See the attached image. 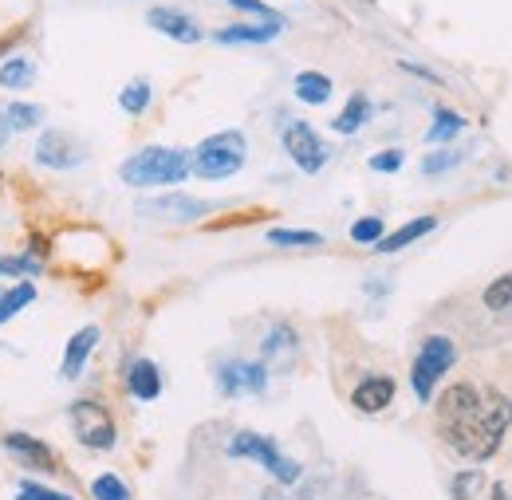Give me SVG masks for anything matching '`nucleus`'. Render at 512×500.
I'll use <instances>...</instances> for the list:
<instances>
[{"label":"nucleus","mask_w":512,"mask_h":500,"mask_svg":"<svg viewBox=\"0 0 512 500\" xmlns=\"http://www.w3.org/2000/svg\"><path fill=\"white\" fill-rule=\"evenodd\" d=\"M461 130H465V115H457V111H449V107H438L426 142H438V146H442V142H449V138H457Z\"/></svg>","instance_id":"25"},{"label":"nucleus","mask_w":512,"mask_h":500,"mask_svg":"<svg viewBox=\"0 0 512 500\" xmlns=\"http://www.w3.org/2000/svg\"><path fill=\"white\" fill-rule=\"evenodd\" d=\"M292 87H296V99L308 103V107H320V103L331 99V79L323 71H300Z\"/></svg>","instance_id":"21"},{"label":"nucleus","mask_w":512,"mask_h":500,"mask_svg":"<svg viewBox=\"0 0 512 500\" xmlns=\"http://www.w3.org/2000/svg\"><path fill=\"white\" fill-rule=\"evenodd\" d=\"M127 390L138 402H154L162 394V371L154 359H134L127 367Z\"/></svg>","instance_id":"17"},{"label":"nucleus","mask_w":512,"mask_h":500,"mask_svg":"<svg viewBox=\"0 0 512 500\" xmlns=\"http://www.w3.org/2000/svg\"><path fill=\"white\" fill-rule=\"evenodd\" d=\"M512 426V402L501 394H481L473 382H453L438 398V434L453 453L485 461L501 449Z\"/></svg>","instance_id":"1"},{"label":"nucleus","mask_w":512,"mask_h":500,"mask_svg":"<svg viewBox=\"0 0 512 500\" xmlns=\"http://www.w3.org/2000/svg\"><path fill=\"white\" fill-rule=\"evenodd\" d=\"M0 123L8 134H20V130H36V126H44V107L40 103H8L4 111H0Z\"/></svg>","instance_id":"19"},{"label":"nucleus","mask_w":512,"mask_h":500,"mask_svg":"<svg viewBox=\"0 0 512 500\" xmlns=\"http://www.w3.org/2000/svg\"><path fill=\"white\" fill-rule=\"evenodd\" d=\"M493 497H497V500H505V489H501V485H497V493H493Z\"/></svg>","instance_id":"37"},{"label":"nucleus","mask_w":512,"mask_h":500,"mask_svg":"<svg viewBox=\"0 0 512 500\" xmlns=\"http://www.w3.org/2000/svg\"><path fill=\"white\" fill-rule=\"evenodd\" d=\"M225 4H233L237 12H249V16H256V20H284L272 4H264V0H225Z\"/></svg>","instance_id":"32"},{"label":"nucleus","mask_w":512,"mask_h":500,"mask_svg":"<svg viewBox=\"0 0 512 500\" xmlns=\"http://www.w3.org/2000/svg\"><path fill=\"white\" fill-rule=\"evenodd\" d=\"M150 103H154V87H150V79H130L127 87L119 91V107L127 111V115H146L150 111Z\"/></svg>","instance_id":"22"},{"label":"nucleus","mask_w":512,"mask_h":500,"mask_svg":"<svg viewBox=\"0 0 512 500\" xmlns=\"http://www.w3.org/2000/svg\"><path fill=\"white\" fill-rule=\"evenodd\" d=\"M217 386L225 398H241V394H264L268 390V367L264 363H245V359H229L217 367Z\"/></svg>","instance_id":"8"},{"label":"nucleus","mask_w":512,"mask_h":500,"mask_svg":"<svg viewBox=\"0 0 512 500\" xmlns=\"http://www.w3.org/2000/svg\"><path fill=\"white\" fill-rule=\"evenodd\" d=\"M264 500H280V493H276V489H268V493H264Z\"/></svg>","instance_id":"36"},{"label":"nucleus","mask_w":512,"mask_h":500,"mask_svg":"<svg viewBox=\"0 0 512 500\" xmlns=\"http://www.w3.org/2000/svg\"><path fill=\"white\" fill-rule=\"evenodd\" d=\"M99 347V327L95 323H87V327H79L71 339H67L64 347V363H60V378L64 382H75V378L87 371V359H91V351Z\"/></svg>","instance_id":"12"},{"label":"nucleus","mask_w":512,"mask_h":500,"mask_svg":"<svg viewBox=\"0 0 512 500\" xmlns=\"http://www.w3.org/2000/svg\"><path fill=\"white\" fill-rule=\"evenodd\" d=\"M481 300H485V308H489V312H509L512 308V272L509 276H497V280L485 288V296H481Z\"/></svg>","instance_id":"27"},{"label":"nucleus","mask_w":512,"mask_h":500,"mask_svg":"<svg viewBox=\"0 0 512 500\" xmlns=\"http://www.w3.org/2000/svg\"><path fill=\"white\" fill-rule=\"evenodd\" d=\"M371 115H375V107H371V99H367L363 91H355V95L347 99V107H343V111L335 115V123H331V126H335L339 134H359L363 126L371 123Z\"/></svg>","instance_id":"18"},{"label":"nucleus","mask_w":512,"mask_h":500,"mask_svg":"<svg viewBox=\"0 0 512 500\" xmlns=\"http://www.w3.org/2000/svg\"><path fill=\"white\" fill-rule=\"evenodd\" d=\"M16 500H75L60 493V489H48V485H40V481H20V489H16Z\"/></svg>","instance_id":"31"},{"label":"nucleus","mask_w":512,"mask_h":500,"mask_svg":"<svg viewBox=\"0 0 512 500\" xmlns=\"http://www.w3.org/2000/svg\"><path fill=\"white\" fill-rule=\"evenodd\" d=\"M457 162H461V154H453V150H438V154H430V158L422 162V174H430V178H434V174H446V170H453Z\"/></svg>","instance_id":"33"},{"label":"nucleus","mask_w":512,"mask_h":500,"mask_svg":"<svg viewBox=\"0 0 512 500\" xmlns=\"http://www.w3.org/2000/svg\"><path fill=\"white\" fill-rule=\"evenodd\" d=\"M28 304H36V284L20 280V284L4 288V292H0V323H8L12 315H20Z\"/></svg>","instance_id":"23"},{"label":"nucleus","mask_w":512,"mask_h":500,"mask_svg":"<svg viewBox=\"0 0 512 500\" xmlns=\"http://www.w3.org/2000/svg\"><path fill=\"white\" fill-rule=\"evenodd\" d=\"M229 457H249V461H260V465H264L280 485H296V481L304 477L300 461L284 457L276 441L264 438V434H253V430H241L237 438L229 441Z\"/></svg>","instance_id":"5"},{"label":"nucleus","mask_w":512,"mask_h":500,"mask_svg":"<svg viewBox=\"0 0 512 500\" xmlns=\"http://www.w3.org/2000/svg\"><path fill=\"white\" fill-rule=\"evenodd\" d=\"M83 146L60 130V126H48L44 134H40V142H36V162L40 166H48V170H75L79 162H83Z\"/></svg>","instance_id":"9"},{"label":"nucleus","mask_w":512,"mask_h":500,"mask_svg":"<svg viewBox=\"0 0 512 500\" xmlns=\"http://www.w3.org/2000/svg\"><path fill=\"white\" fill-rule=\"evenodd\" d=\"M284 150H288V158L296 162L300 174H320L323 166H327V158H331L327 146H323V138L308 123L284 126Z\"/></svg>","instance_id":"7"},{"label":"nucleus","mask_w":512,"mask_h":500,"mask_svg":"<svg viewBox=\"0 0 512 500\" xmlns=\"http://www.w3.org/2000/svg\"><path fill=\"white\" fill-rule=\"evenodd\" d=\"M44 264L32 256H0V276H36Z\"/></svg>","instance_id":"30"},{"label":"nucleus","mask_w":512,"mask_h":500,"mask_svg":"<svg viewBox=\"0 0 512 500\" xmlns=\"http://www.w3.org/2000/svg\"><path fill=\"white\" fill-rule=\"evenodd\" d=\"M457 363V347L449 335H426L418 355H414V367H410V386L418 394V402H430L438 382L449 375V367Z\"/></svg>","instance_id":"4"},{"label":"nucleus","mask_w":512,"mask_h":500,"mask_svg":"<svg viewBox=\"0 0 512 500\" xmlns=\"http://www.w3.org/2000/svg\"><path fill=\"white\" fill-rule=\"evenodd\" d=\"M394 378L390 375H367L355 390H351V406L359 414H383L386 406L394 402Z\"/></svg>","instance_id":"13"},{"label":"nucleus","mask_w":512,"mask_h":500,"mask_svg":"<svg viewBox=\"0 0 512 500\" xmlns=\"http://www.w3.org/2000/svg\"><path fill=\"white\" fill-rule=\"evenodd\" d=\"M0 445L16 457V461H24L28 469H56V453L48 449V441H40V438H32V434H4L0 438Z\"/></svg>","instance_id":"14"},{"label":"nucleus","mask_w":512,"mask_h":500,"mask_svg":"<svg viewBox=\"0 0 512 500\" xmlns=\"http://www.w3.org/2000/svg\"><path fill=\"white\" fill-rule=\"evenodd\" d=\"M245 158H249V138L241 130H221L209 134L190 154V174H197L201 182H225L245 170Z\"/></svg>","instance_id":"3"},{"label":"nucleus","mask_w":512,"mask_h":500,"mask_svg":"<svg viewBox=\"0 0 512 500\" xmlns=\"http://www.w3.org/2000/svg\"><path fill=\"white\" fill-rule=\"evenodd\" d=\"M438 229V217L434 213H426V217H414V221H406L402 229H394V233H383V241H375V252H383V256H394V252H402L406 245H414V241H422L426 233H434Z\"/></svg>","instance_id":"16"},{"label":"nucleus","mask_w":512,"mask_h":500,"mask_svg":"<svg viewBox=\"0 0 512 500\" xmlns=\"http://www.w3.org/2000/svg\"><path fill=\"white\" fill-rule=\"evenodd\" d=\"M36 83V63L28 56H8L0 63V87L4 91H28Z\"/></svg>","instance_id":"20"},{"label":"nucleus","mask_w":512,"mask_h":500,"mask_svg":"<svg viewBox=\"0 0 512 500\" xmlns=\"http://www.w3.org/2000/svg\"><path fill=\"white\" fill-rule=\"evenodd\" d=\"M146 24H150L154 32H162L166 40H174V44H201V40H205L201 24H197L193 16H186L182 8H170V4L150 8V12H146Z\"/></svg>","instance_id":"11"},{"label":"nucleus","mask_w":512,"mask_h":500,"mask_svg":"<svg viewBox=\"0 0 512 500\" xmlns=\"http://www.w3.org/2000/svg\"><path fill=\"white\" fill-rule=\"evenodd\" d=\"M67 422H71V430H75L79 445H87V449H111L115 438H119L111 410H107L103 402H95V398H79V402H71Z\"/></svg>","instance_id":"6"},{"label":"nucleus","mask_w":512,"mask_h":500,"mask_svg":"<svg viewBox=\"0 0 512 500\" xmlns=\"http://www.w3.org/2000/svg\"><path fill=\"white\" fill-rule=\"evenodd\" d=\"M288 28V20H256V24H229V28H217L213 40L217 44H268L276 40L280 32Z\"/></svg>","instance_id":"15"},{"label":"nucleus","mask_w":512,"mask_h":500,"mask_svg":"<svg viewBox=\"0 0 512 500\" xmlns=\"http://www.w3.org/2000/svg\"><path fill=\"white\" fill-rule=\"evenodd\" d=\"M205 213H213V205L186 197V193H166V197H154V201H138V217H154V221H201Z\"/></svg>","instance_id":"10"},{"label":"nucleus","mask_w":512,"mask_h":500,"mask_svg":"<svg viewBox=\"0 0 512 500\" xmlns=\"http://www.w3.org/2000/svg\"><path fill=\"white\" fill-rule=\"evenodd\" d=\"M264 359H276V355H292L296 351V331L288 327V323H280V327H272L268 335H264Z\"/></svg>","instance_id":"26"},{"label":"nucleus","mask_w":512,"mask_h":500,"mask_svg":"<svg viewBox=\"0 0 512 500\" xmlns=\"http://www.w3.org/2000/svg\"><path fill=\"white\" fill-rule=\"evenodd\" d=\"M91 497L95 500H130V489L123 485V477L103 473V477H95V481H91Z\"/></svg>","instance_id":"28"},{"label":"nucleus","mask_w":512,"mask_h":500,"mask_svg":"<svg viewBox=\"0 0 512 500\" xmlns=\"http://www.w3.org/2000/svg\"><path fill=\"white\" fill-rule=\"evenodd\" d=\"M383 233H386L383 217H359L351 225V241L355 245H375V241H383Z\"/></svg>","instance_id":"29"},{"label":"nucleus","mask_w":512,"mask_h":500,"mask_svg":"<svg viewBox=\"0 0 512 500\" xmlns=\"http://www.w3.org/2000/svg\"><path fill=\"white\" fill-rule=\"evenodd\" d=\"M402 162H406V154H402V150H379V154L371 158V170H375V174H398V170H402Z\"/></svg>","instance_id":"34"},{"label":"nucleus","mask_w":512,"mask_h":500,"mask_svg":"<svg viewBox=\"0 0 512 500\" xmlns=\"http://www.w3.org/2000/svg\"><path fill=\"white\" fill-rule=\"evenodd\" d=\"M477 489H481V473H461L453 481V500H473Z\"/></svg>","instance_id":"35"},{"label":"nucleus","mask_w":512,"mask_h":500,"mask_svg":"<svg viewBox=\"0 0 512 500\" xmlns=\"http://www.w3.org/2000/svg\"><path fill=\"white\" fill-rule=\"evenodd\" d=\"M268 245H276V249H320L323 237L312 229H268Z\"/></svg>","instance_id":"24"},{"label":"nucleus","mask_w":512,"mask_h":500,"mask_svg":"<svg viewBox=\"0 0 512 500\" xmlns=\"http://www.w3.org/2000/svg\"><path fill=\"white\" fill-rule=\"evenodd\" d=\"M119 178L130 189H158V186H182L190 178V154L174 146H142L119 166Z\"/></svg>","instance_id":"2"}]
</instances>
